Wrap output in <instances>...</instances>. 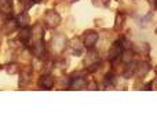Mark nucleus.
Masks as SVG:
<instances>
[{
	"mask_svg": "<svg viewBox=\"0 0 157 138\" xmlns=\"http://www.w3.org/2000/svg\"><path fill=\"white\" fill-rule=\"evenodd\" d=\"M44 22L50 29H54L61 24V15L55 10H48L44 14Z\"/></svg>",
	"mask_w": 157,
	"mask_h": 138,
	"instance_id": "obj_1",
	"label": "nucleus"
},
{
	"mask_svg": "<svg viewBox=\"0 0 157 138\" xmlns=\"http://www.w3.org/2000/svg\"><path fill=\"white\" fill-rule=\"evenodd\" d=\"M66 47V37L63 35H55L52 37V43H51V49L54 54H61Z\"/></svg>",
	"mask_w": 157,
	"mask_h": 138,
	"instance_id": "obj_2",
	"label": "nucleus"
},
{
	"mask_svg": "<svg viewBox=\"0 0 157 138\" xmlns=\"http://www.w3.org/2000/svg\"><path fill=\"white\" fill-rule=\"evenodd\" d=\"M98 39H99V35H98V32H95V30H87L86 33H84L83 36V44L84 47H87V49H92V47L97 44Z\"/></svg>",
	"mask_w": 157,
	"mask_h": 138,
	"instance_id": "obj_3",
	"label": "nucleus"
},
{
	"mask_svg": "<svg viewBox=\"0 0 157 138\" xmlns=\"http://www.w3.org/2000/svg\"><path fill=\"white\" fill-rule=\"evenodd\" d=\"M121 53H123V47L120 44V41H114L113 44L110 46L108 53V60L109 61H116L121 57Z\"/></svg>",
	"mask_w": 157,
	"mask_h": 138,
	"instance_id": "obj_4",
	"label": "nucleus"
},
{
	"mask_svg": "<svg viewBox=\"0 0 157 138\" xmlns=\"http://www.w3.org/2000/svg\"><path fill=\"white\" fill-rule=\"evenodd\" d=\"M39 87L41 90H50L54 87V77L51 75H43L40 79H39Z\"/></svg>",
	"mask_w": 157,
	"mask_h": 138,
	"instance_id": "obj_5",
	"label": "nucleus"
},
{
	"mask_svg": "<svg viewBox=\"0 0 157 138\" xmlns=\"http://www.w3.org/2000/svg\"><path fill=\"white\" fill-rule=\"evenodd\" d=\"M18 39L24 44L30 43V41H32V28H29V26L21 28V29H19V32H18Z\"/></svg>",
	"mask_w": 157,
	"mask_h": 138,
	"instance_id": "obj_6",
	"label": "nucleus"
},
{
	"mask_svg": "<svg viewBox=\"0 0 157 138\" xmlns=\"http://www.w3.org/2000/svg\"><path fill=\"white\" fill-rule=\"evenodd\" d=\"M152 69V65H150L147 61H142L136 65V70H135V76L138 77H145V76L149 73V70Z\"/></svg>",
	"mask_w": 157,
	"mask_h": 138,
	"instance_id": "obj_7",
	"label": "nucleus"
},
{
	"mask_svg": "<svg viewBox=\"0 0 157 138\" xmlns=\"http://www.w3.org/2000/svg\"><path fill=\"white\" fill-rule=\"evenodd\" d=\"M32 51L37 58H43L44 55H46V47H44L43 40L35 41V43L32 44Z\"/></svg>",
	"mask_w": 157,
	"mask_h": 138,
	"instance_id": "obj_8",
	"label": "nucleus"
},
{
	"mask_svg": "<svg viewBox=\"0 0 157 138\" xmlns=\"http://www.w3.org/2000/svg\"><path fill=\"white\" fill-rule=\"evenodd\" d=\"M95 64H98V54L92 49H88V53H87L86 60H84V65L87 68H90V66L95 65Z\"/></svg>",
	"mask_w": 157,
	"mask_h": 138,
	"instance_id": "obj_9",
	"label": "nucleus"
},
{
	"mask_svg": "<svg viewBox=\"0 0 157 138\" xmlns=\"http://www.w3.org/2000/svg\"><path fill=\"white\" fill-rule=\"evenodd\" d=\"M17 26H18L17 19H7L4 22V25H3V33L4 35H11V33H14L17 30Z\"/></svg>",
	"mask_w": 157,
	"mask_h": 138,
	"instance_id": "obj_10",
	"label": "nucleus"
},
{
	"mask_svg": "<svg viewBox=\"0 0 157 138\" xmlns=\"http://www.w3.org/2000/svg\"><path fill=\"white\" fill-rule=\"evenodd\" d=\"M69 87L73 90H83L84 87H87V83L84 80V77H71V81H69Z\"/></svg>",
	"mask_w": 157,
	"mask_h": 138,
	"instance_id": "obj_11",
	"label": "nucleus"
},
{
	"mask_svg": "<svg viewBox=\"0 0 157 138\" xmlns=\"http://www.w3.org/2000/svg\"><path fill=\"white\" fill-rule=\"evenodd\" d=\"M136 65H138V62H135V61H130V62H127V66H125L123 76H124L125 79H131L132 76H135Z\"/></svg>",
	"mask_w": 157,
	"mask_h": 138,
	"instance_id": "obj_12",
	"label": "nucleus"
},
{
	"mask_svg": "<svg viewBox=\"0 0 157 138\" xmlns=\"http://www.w3.org/2000/svg\"><path fill=\"white\" fill-rule=\"evenodd\" d=\"M71 47H72V51H73L75 54L80 55L81 51H83V47H84L83 40H80L78 37H75L73 40H72V43H71Z\"/></svg>",
	"mask_w": 157,
	"mask_h": 138,
	"instance_id": "obj_13",
	"label": "nucleus"
},
{
	"mask_svg": "<svg viewBox=\"0 0 157 138\" xmlns=\"http://www.w3.org/2000/svg\"><path fill=\"white\" fill-rule=\"evenodd\" d=\"M29 22H30V18H29V15H28V13H21L17 17V24H18L19 28L29 26Z\"/></svg>",
	"mask_w": 157,
	"mask_h": 138,
	"instance_id": "obj_14",
	"label": "nucleus"
},
{
	"mask_svg": "<svg viewBox=\"0 0 157 138\" xmlns=\"http://www.w3.org/2000/svg\"><path fill=\"white\" fill-rule=\"evenodd\" d=\"M0 10L4 14H10L13 11V4L11 0H0Z\"/></svg>",
	"mask_w": 157,
	"mask_h": 138,
	"instance_id": "obj_15",
	"label": "nucleus"
},
{
	"mask_svg": "<svg viewBox=\"0 0 157 138\" xmlns=\"http://www.w3.org/2000/svg\"><path fill=\"white\" fill-rule=\"evenodd\" d=\"M114 83H116L114 73L113 72H109L108 75L105 76V84H106V86H114Z\"/></svg>",
	"mask_w": 157,
	"mask_h": 138,
	"instance_id": "obj_16",
	"label": "nucleus"
},
{
	"mask_svg": "<svg viewBox=\"0 0 157 138\" xmlns=\"http://www.w3.org/2000/svg\"><path fill=\"white\" fill-rule=\"evenodd\" d=\"M6 68H7V72L10 73V75H14V73L18 72V65H17V64H8Z\"/></svg>",
	"mask_w": 157,
	"mask_h": 138,
	"instance_id": "obj_17",
	"label": "nucleus"
},
{
	"mask_svg": "<svg viewBox=\"0 0 157 138\" xmlns=\"http://www.w3.org/2000/svg\"><path fill=\"white\" fill-rule=\"evenodd\" d=\"M123 19H124V14L119 13V14H117V19H116V26H117V28H119V26H121V24H123Z\"/></svg>",
	"mask_w": 157,
	"mask_h": 138,
	"instance_id": "obj_18",
	"label": "nucleus"
},
{
	"mask_svg": "<svg viewBox=\"0 0 157 138\" xmlns=\"http://www.w3.org/2000/svg\"><path fill=\"white\" fill-rule=\"evenodd\" d=\"M87 87H88V90H98L97 89V83H88L87 84Z\"/></svg>",
	"mask_w": 157,
	"mask_h": 138,
	"instance_id": "obj_19",
	"label": "nucleus"
},
{
	"mask_svg": "<svg viewBox=\"0 0 157 138\" xmlns=\"http://www.w3.org/2000/svg\"><path fill=\"white\" fill-rule=\"evenodd\" d=\"M33 3H40V2H43V0H32Z\"/></svg>",
	"mask_w": 157,
	"mask_h": 138,
	"instance_id": "obj_20",
	"label": "nucleus"
},
{
	"mask_svg": "<svg viewBox=\"0 0 157 138\" xmlns=\"http://www.w3.org/2000/svg\"><path fill=\"white\" fill-rule=\"evenodd\" d=\"M69 2H72V3H75V2H78V0H69Z\"/></svg>",
	"mask_w": 157,
	"mask_h": 138,
	"instance_id": "obj_21",
	"label": "nucleus"
},
{
	"mask_svg": "<svg viewBox=\"0 0 157 138\" xmlns=\"http://www.w3.org/2000/svg\"><path fill=\"white\" fill-rule=\"evenodd\" d=\"M155 6H156V8H157V0H155Z\"/></svg>",
	"mask_w": 157,
	"mask_h": 138,
	"instance_id": "obj_22",
	"label": "nucleus"
},
{
	"mask_svg": "<svg viewBox=\"0 0 157 138\" xmlns=\"http://www.w3.org/2000/svg\"><path fill=\"white\" fill-rule=\"evenodd\" d=\"M0 44H2V35H0Z\"/></svg>",
	"mask_w": 157,
	"mask_h": 138,
	"instance_id": "obj_23",
	"label": "nucleus"
}]
</instances>
